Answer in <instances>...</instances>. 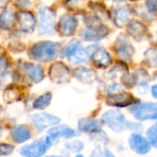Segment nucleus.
I'll return each instance as SVG.
<instances>
[{
	"instance_id": "nucleus-27",
	"label": "nucleus",
	"mask_w": 157,
	"mask_h": 157,
	"mask_svg": "<svg viewBox=\"0 0 157 157\" xmlns=\"http://www.w3.org/2000/svg\"><path fill=\"white\" fill-rule=\"evenodd\" d=\"M14 23V15L11 11H5L0 16V26L3 28H10Z\"/></svg>"
},
{
	"instance_id": "nucleus-15",
	"label": "nucleus",
	"mask_w": 157,
	"mask_h": 157,
	"mask_svg": "<svg viewBox=\"0 0 157 157\" xmlns=\"http://www.w3.org/2000/svg\"><path fill=\"white\" fill-rule=\"evenodd\" d=\"M116 52L117 55L123 60H130L134 53L133 46L125 39V37H121L116 43Z\"/></svg>"
},
{
	"instance_id": "nucleus-13",
	"label": "nucleus",
	"mask_w": 157,
	"mask_h": 157,
	"mask_svg": "<svg viewBox=\"0 0 157 157\" xmlns=\"http://www.w3.org/2000/svg\"><path fill=\"white\" fill-rule=\"evenodd\" d=\"M103 125L104 123L101 119H94V118H81L77 123L78 130L81 132L91 133V134H94L101 130Z\"/></svg>"
},
{
	"instance_id": "nucleus-40",
	"label": "nucleus",
	"mask_w": 157,
	"mask_h": 157,
	"mask_svg": "<svg viewBox=\"0 0 157 157\" xmlns=\"http://www.w3.org/2000/svg\"><path fill=\"white\" fill-rule=\"evenodd\" d=\"M116 1H125V0H116Z\"/></svg>"
},
{
	"instance_id": "nucleus-20",
	"label": "nucleus",
	"mask_w": 157,
	"mask_h": 157,
	"mask_svg": "<svg viewBox=\"0 0 157 157\" xmlns=\"http://www.w3.org/2000/svg\"><path fill=\"white\" fill-rule=\"evenodd\" d=\"M94 46H89L86 49L84 48H80L76 53H75L71 57L68 58L69 62L72 65H78V64H83V63H86L88 61L89 56L92 55L95 51H91V49Z\"/></svg>"
},
{
	"instance_id": "nucleus-18",
	"label": "nucleus",
	"mask_w": 157,
	"mask_h": 157,
	"mask_svg": "<svg viewBox=\"0 0 157 157\" xmlns=\"http://www.w3.org/2000/svg\"><path fill=\"white\" fill-rule=\"evenodd\" d=\"M74 76L80 82L85 84L93 83L97 80V73L90 68H86L84 67L76 68L74 70Z\"/></svg>"
},
{
	"instance_id": "nucleus-32",
	"label": "nucleus",
	"mask_w": 157,
	"mask_h": 157,
	"mask_svg": "<svg viewBox=\"0 0 157 157\" xmlns=\"http://www.w3.org/2000/svg\"><path fill=\"white\" fill-rule=\"evenodd\" d=\"M146 7L149 12L157 13V0H146Z\"/></svg>"
},
{
	"instance_id": "nucleus-30",
	"label": "nucleus",
	"mask_w": 157,
	"mask_h": 157,
	"mask_svg": "<svg viewBox=\"0 0 157 157\" xmlns=\"http://www.w3.org/2000/svg\"><path fill=\"white\" fill-rule=\"evenodd\" d=\"M91 157H115V155L108 149L102 150L100 148H97L91 154Z\"/></svg>"
},
{
	"instance_id": "nucleus-10",
	"label": "nucleus",
	"mask_w": 157,
	"mask_h": 157,
	"mask_svg": "<svg viewBox=\"0 0 157 157\" xmlns=\"http://www.w3.org/2000/svg\"><path fill=\"white\" fill-rule=\"evenodd\" d=\"M129 146L138 155H146L151 151V145L146 138L139 133H132L129 138Z\"/></svg>"
},
{
	"instance_id": "nucleus-2",
	"label": "nucleus",
	"mask_w": 157,
	"mask_h": 157,
	"mask_svg": "<svg viewBox=\"0 0 157 157\" xmlns=\"http://www.w3.org/2000/svg\"><path fill=\"white\" fill-rule=\"evenodd\" d=\"M60 52V44L53 42H40L29 50V56L38 62H49L54 59Z\"/></svg>"
},
{
	"instance_id": "nucleus-25",
	"label": "nucleus",
	"mask_w": 157,
	"mask_h": 157,
	"mask_svg": "<svg viewBox=\"0 0 157 157\" xmlns=\"http://www.w3.org/2000/svg\"><path fill=\"white\" fill-rule=\"evenodd\" d=\"M80 48H82V44L78 40H72L71 42L68 43L66 47L64 48L63 56L64 57H71L75 53H76Z\"/></svg>"
},
{
	"instance_id": "nucleus-37",
	"label": "nucleus",
	"mask_w": 157,
	"mask_h": 157,
	"mask_svg": "<svg viewBox=\"0 0 157 157\" xmlns=\"http://www.w3.org/2000/svg\"><path fill=\"white\" fill-rule=\"evenodd\" d=\"M3 51H4V50H3V48H1V47H0V57H1V56H2Z\"/></svg>"
},
{
	"instance_id": "nucleus-12",
	"label": "nucleus",
	"mask_w": 157,
	"mask_h": 157,
	"mask_svg": "<svg viewBox=\"0 0 157 157\" xmlns=\"http://www.w3.org/2000/svg\"><path fill=\"white\" fill-rule=\"evenodd\" d=\"M22 69L29 78V81H31L34 83H40L44 79V71L42 68L34 63H23Z\"/></svg>"
},
{
	"instance_id": "nucleus-29",
	"label": "nucleus",
	"mask_w": 157,
	"mask_h": 157,
	"mask_svg": "<svg viewBox=\"0 0 157 157\" xmlns=\"http://www.w3.org/2000/svg\"><path fill=\"white\" fill-rule=\"evenodd\" d=\"M146 61L150 66L157 68V48H150L145 52Z\"/></svg>"
},
{
	"instance_id": "nucleus-9",
	"label": "nucleus",
	"mask_w": 157,
	"mask_h": 157,
	"mask_svg": "<svg viewBox=\"0 0 157 157\" xmlns=\"http://www.w3.org/2000/svg\"><path fill=\"white\" fill-rule=\"evenodd\" d=\"M76 135H77L76 131L74 129L70 128L69 126L59 125V126L51 128L46 135V138L53 145L58 141H60L62 138L72 139V138H75Z\"/></svg>"
},
{
	"instance_id": "nucleus-31",
	"label": "nucleus",
	"mask_w": 157,
	"mask_h": 157,
	"mask_svg": "<svg viewBox=\"0 0 157 157\" xmlns=\"http://www.w3.org/2000/svg\"><path fill=\"white\" fill-rule=\"evenodd\" d=\"M14 146L9 144V143H0V156H6V155H9L13 153L14 151Z\"/></svg>"
},
{
	"instance_id": "nucleus-14",
	"label": "nucleus",
	"mask_w": 157,
	"mask_h": 157,
	"mask_svg": "<svg viewBox=\"0 0 157 157\" xmlns=\"http://www.w3.org/2000/svg\"><path fill=\"white\" fill-rule=\"evenodd\" d=\"M77 26V20L71 16H63L58 23V31L63 36H71Z\"/></svg>"
},
{
	"instance_id": "nucleus-39",
	"label": "nucleus",
	"mask_w": 157,
	"mask_h": 157,
	"mask_svg": "<svg viewBox=\"0 0 157 157\" xmlns=\"http://www.w3.org/2000/svg\"><path fill=\"white\" fill-rule=\"evenodd\" d=\"M75 157H84V155H77Z\"/></svg>"
},
{
	"instance_id": "nucleus-6",
	"label": "nucleus",
	"mask_w": 157,
	"mask_h": 157,
	"mask_svg": "<svg viewBox=\"0 0 157 157\" xmlns=\"http://www.w3.org/2000/svg\"><path fill=\"white\" fill-rule=\"evenodd\" d=\"M29 118L38 131H43L47 128L57 125L60 122V118L58 117L46 112L32 114Z\"/></svg>"
},
{
	"instance_id": "nucleus-8",
	"label": "nucleus",
	"mask_w": 157,
	"mask_h": 157,
	"mask_svg": "<svg viewBox=\"0 0 157 157\" xmlns=\"http://www.w3.org/2000/svg\"><path fill=\"white\" fill-rule=\"evenodd\" d=\"M106 103L108 105L116 106V107H126L129 105H136L139 103L131 93L120 91L115 93H110L107 96Z\"/></svg>"
},
{
	"instance_id": "nucleus-36",
	"label": "nucleus",
	"mask_w": 157,
	"mask_h": 157,
	"mask_svg": "<svg viewBox=\"0 0 157 157\" xmlns=\"http://www.w3.org/2000/svg\"><path fill=\"white\" fill-rule=\"evenodd\" d=\"M2 133H3V129H2V127H1V125H0V138H1V136H2Z\"/></svg>"
},
{
	"instance_id": "nucleus-4",
	"label": "nucleus",
	"mask_w": 157,
	"mask_h": 157,
	"mask_svg": "<svg viewBox=\"0 0 157 157\" xmlns=\"http://www.w3.org/2000/svg\"><path fill=\"white\" fill-rule=\"evenodd\" d=\"M130 111L135 119L139 121L146 120H156L157 119V104L145 102V103H137L133 105Z\"/></svg>"
},
{
	"instance_id": "nucleus-38",
	"label": "nucleus",
	"mask_w": 157,
	"mask_h": 157,
	"mask_svg": "<svg viewBox=\"0 0 157 157\" xmlns=\"http://www.w3.org/2000/svg\"><path fill=\"white\" fill-rule=\"evenodd\" d=\"M45 157H63L61 155H49V156H45Z\"/></svg>"
},
{
	"instance_id": "nucleus-22",
	"label": "nucleus",
	"mask_w": 157,
	"mask_h": 157,
	"mask_svg": "<svg viewBox=\"0 0 157 157\" xmlns=\"http://www.w3.org/2000/svg\"><path fill=\"white\" fill-rule=\"evenodd\" d=\"M18 20L21 28L28 32H31L35 26V19L29 12H20L18 14Z\"/></svg>"
},
{
	"instance_id": "nucleus-3",
	"label": "nucleus",
	"mask_w": 157,
	"mask_h": 157,
	"mask_svg": "<svg viewBox=\"0 0 157 157\" xmlns=\"http://www.w3.org/2000/svg\"><path fill=\"white\" fill-rule=\"evenodd\" d=\"M52 146L47 138L43 137L21 147L19 154L23 157H43Z\"/></svg>"
},
{
	"instance_id": "nucleus-23",
	"label": "nucleus",
	"mask_w": 157,
	"mask_h": 157,
	"mask_svg": "<svg viewBox=\"0 0 157 157\" xmlns=\"http://www.w3.org/2000/svg\"><path fill=\"white\" fill-rule=\"evenodd\" d=\"M130 16H131V10L129 9V7L123 6L118 8L115 11V16H114L115 24L119 28H121L129 21Z\"/></svg>"
},
{
	"instance_id": "nucleus-26",
	"label": "nucleus",
	"mask_w": 157,
	"mask_h": 157,
	"mask_svg": "<svg viewBox=\"0 0 157 157\" xmlns=\"http://www.w3.org/2000/svg\"><path fill=\"white\" fill-rule=\"evenodd\" d=\"M85 145L81 141H72V142H68L64 144V148L65 150L69 151L70 153L73 154H78L80 153L83 149H84Z\"/></svg>"
},
{
	"instance_id": "nucleus-34",
	"label": "nucleus",
	"mask_w": 157,
	"mask_h": 157,
	"mask_svg": "<svg viewBox=\"0 0 157 157\" xmlns=\"http://www.w3.org/2000/svg\"><path fill=\"white\" fill-rule=\"evenodd\" d=\"M151 93H152V95H153L154 98L157 99V84H155V85L152 86V88H151Z\"/></svg>"
},
{
	"instance_id": "nucleus-5",
	"label": "nucleus",
	"mask_w": 157,
	"mask_h": 157,
	"mask_svg": "<svg viewBox=\"0 0 157 157\" xmlns=\"http://www.w3.org/2000/svg\"><path fill=\"white\" fill-rule=\"evenodd\" d=\"M55 13L49 7H42L40 10L39 33L40 35H52L54 33Z\"/></svg>"
},
{
	"instance_id": "nucleus-7",
	"label": "nucleus",
	"mask_w": 157,
	"mask_h": 157,
	"mask_svg": "<svg viewBox=\"0 0 157 157\" xmlns=\"http://www.w3.org/2000/svg\"><path fill=\"white\" fill-rule=\"evenodd\" d=\"M49 76L52 81L57 84L67 83L71 80V71L63 62L53 63L49 69Z\"/></svg>"
},
{
	"instance_id": "nucleus-35",
	"label": "nucleus",
	"mask_w": 157,
	"mask_h": 157,
	"mask_svg": "<svg viewBox=\"0 0 157 157\" xmlns=\"http://www.w3.org/2000/svg\"><path fill=\"white\" fill-rule=\"evenodd\" d=\"M6 2H8V0H0V7L6 6Z\"/></svg>"
},
{
	"instance_id": "nucleus-1",
	"label": "nucleus",
	"mask_w": 157,
	"mask_h": 157,
	"mask_svg": "<svg viewBox=\"0 0 157 157\" xmlns=\"http://www.w3.org/2000/svg\"><path fill=\"white\" fill-rule=\"evenodd\" d=\"M101 120L114 132H121L124 130H137L141 129V125L129 121L125 116L119 110H109L102 115Z\"/></svg>"
},
{
	"instance_id": "nucleus-21",
	"label": "nucleus",
	"mask_w": 157,
	"mask_h": 157,
	"mask_svg": "<svg viewBox=\"0 0 157 157\" xmlns=\"http://www.w3.org/2000/svg\"><path fill=\"white\" fill-rule=\"evenodd\" d=\"M21 90L14 85H7V87L4 90L3 98L6 104H11L18 101L21 97Z\"/></svg>"
},
{
	"instance_id": "nucleus-33",
	"label": "nucleus",
	"mask_w": 157,
	"mask_h": 157,
	"mask_svg": "<svg viewBox=\"0 0 157 157\" xmlns=\"http://www.w3.org/2000/svg\"><path fill=\"white\" fill-rule=\"evenodd\" d=\"M7 66V60L5 56H1L0 57V75L4 72V70L6 69Z\"/></svg>"
},
{
	"instance_id": "nucleus-17",
	"label": "nucleus",
	"mask_w": 157,
	"mask_h": 157,
	"mask_svg": "<svg viewBox=\"0 0 157 157\" xmlns=\"http://www.w3.org/2000/svg\"><path fill=\"white\" fill-rule=\"evenodd\" d=\"M92 60H93L94 65L99 68H106L112 62L109 54L105 49H102V48L97 49L92 54Z\"/></svg>"
},
{
	"instance_id": "nucleus-19",
	"label": "nucleus",
	"mask_w": 157,
	"mask_h": 157,
	"mask_svg": "<svg viewBox=\"0 0 157 157\" xmlns=\"http://www.w3.org/2000/svg\"><path fill=\"white\" fill-rule=\"evenodd\" d=\"M127 31L128 33L133 37L135 40L137 41H141L144 38V36L147 33V29L146 27L141 23L140 21H136L133 20L132 22H130L128 24V28H127Z\"/></svg>"
},
{
	"instance_id": "nucleus-24",
	"label": "nucleus",
	"mask_w": 157,
	"mask_h": 157,
	"mask_svg": "<svg viewBox=\"0 0 157 157\" xmlns=\"http://www.w3.org/2000/svg\"><path fill=\"white\" fill-rule=\"evenodd\" d=\"M52 100V94L48 92V93H45L40 95L39 97H37L35 99V101L33 102L32 106L34 109L42 110L50 105Z\"/></svg>"
},
{
	"instance_id": "nucleus-28",
	"label": "nucleus",
	"mask_w": 157,
	"mask_h": 157,
	"mask_svg": "<svg viewBox=\"0 0 157 157\" xmlns=\"http://www.w3.org/2000/svg\"><path fill=\"white\" fill-rule=\"evenodd\" d=\"M146 137L150 145L157 148V123L154 124L151 128L148 129L146 132Z\"/></svg>"
},
{
	"instance_id": "nucleus-11",
	"label": "nucleus",
	"mask_w": 157,
	"mask_h": 157,
	"mask_svg": "<svg viewBox=\"0 0 157 157\" xmlns=\"http://www.w3.org/2000/svg\"><path fill=\"white\" fill-rule=\"evenodd\" d=\"M109 33V29L105 26H93L85 30H82L80 32L81 37L86 41H99L107 36Z\"/></svg>"
},
{
	"instance_id": "nucleus-16",
	"label": "nucleus",
	"mask_w": 157,
	"mask_h": 157,
	"mask_svg": "<svg viewBox=\"0 0 157 157\" xmlns=\"http://www.w3.org/2000/svg\"><path fill=\"white\" fill-rule=\"evenodd\" d=\"M10 136L16 143H23L31 138V131L25 125H17L12 128Z\"/></svg>"
}]
</instances>
